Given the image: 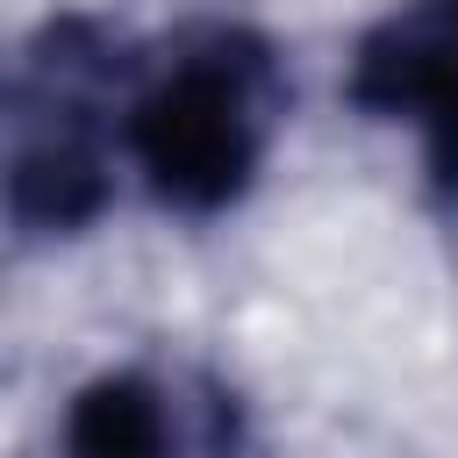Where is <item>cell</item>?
Returning a JSON list of instances; mask_svg holds the SVG:
<instances>
[{"label": "cell", "mask_w": 458, "mask_h": 458, "mask_svg": "<svg viewBox=\"0 0 458 458\" xmlns=\"http://www.w3.org/2000/svg\"><path fill=\"white\" fill-rule=\"evenodd\" d=\"M143 50L100 14H43L7 72V229L21 250L86 236L114 200V150L129 129Z\"/></svg>", "instance_id": "2"}, {"label": "cell", "mask_w": 458, "mask_h": 458, "mask_svg": "<svg viewBox=\"0 0 458 458\" xmlns=\"http://www.w3.org/2000/svg\"><path fill=\"white\" fill-rule=\"evenodd\" d=\"M422 150H429V215H437L444 250H451V265H458V136L422 143Z\"/></svg>", "instance_id": "5"}, {"label": "cell", "mask_w": 458, "mask_h": 458, "mask_svg": "<svg viewBox=\"0 0 458 458\" xmlns=\"http://www.w3.org/2000/svg\"><path fill=\"white\" fill-rule=\"evenodd\" d=\"M344 100L372 122L422 129V143L458 136V0H394L351 43Z\"/></svg>", "instance_id": "4"}, {"label": "cell", "mask_w": 458, "mask_h": 458, "mask_svg": "<svg viewBox=\"0 0 458 458\" xmlns=\"http://www.w3.org/2000/svg\"><path fill=\"white\" fill-rule=\"evenodd\" d=\"M243 394L193 358H136L93 372L57 422L64 458H243Z\"/></svg>", "instance_id": "3"}, {"label": "cell", "mask_w": 458, "mask_h": 458, "mask_svg": "<svg viewBox=\"0 0 458 458\" xmlns=\"http://www.w3.org/2000/svg\"><path fill=\"white\" fill-rule=\"evenodd\" d=\"M286 107H293V86L265 29L186 21L179 36L143 50L122 143L157 208L208 222L258 186L286 129Z\"/></svg>", "instance_id": "1"}]
</instances>
